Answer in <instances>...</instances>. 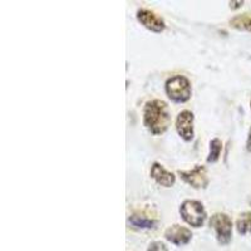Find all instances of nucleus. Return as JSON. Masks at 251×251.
<instances>
[{
  "mask_svg": "<svg viewBox=\"0 0 251 251\" xmlns=\"http://www.w3.org/2000/svg\"><path fill=\"white\" fill-rule=\"evenodd\" d=\"M171 116H170L169 107L163 100H153L146 103L143 109V125L152 134L158 136L167 131Z\"/></svg>",
  "mask_w": 251,
  "mask_h": 251,
  "instance_id": "f257e3e1",
  "label": "nucleus"
},
{
  "mask_svg": "<svg viewBox=\"0 0 251 251\" xmlns=\"http://www.w3.org/2000/svg\"><path fill=\"white\" fill-rule=\"evenodd\" d=\"M167 96L176 103H183L191 97V84L183 75H175L166 82Z\"/></svg>",
  "mask_w": 251,
  "mask_h": 251,
  "instance_id": "f03ea898",
  "label": "nucleus"
},
{
  "mask_svg": "<svg viewBox=\"0 0 251 251\" xmlns=\"http://www.w3.org/2000/svg\"><path fill=\"white\" fill-rule=\"evenodd\" d=\"M180 212L186 223L194 227H201L207 216L202 203L196 200H186L181 205Z\"/></svg>",
  "mask_w": 251,
  "mask_h": 251,
  "instance_id": "7ed1b4c3",
  "label": "nucleus"
},
{
  "mask_svg": "<svg viewBox=\"0 0 251 251\" xmlns=\"http://www.w3.org/2000/svg\"><path fill=\"white\" fill-rule=\"evenodd\" d=\"M210 226L216 234V239L220 244L227 245L232 237V221L226 214L217 212L211 216Z\"/></svg>",
  "mask_w": 251,
  "mask_h": 251,
  "instance_id": "20e7f679",
  "label": "nucleus"
},
{
  "mask_svg": "<svg viewBox=\"0 0 251 251\" xmlns=\"http://www.w3.org/2000/svg\"><path fill=\"white\" fill-rule=\"evenodd\" d=\"M183 181L194 188H206L208 185V177L203 166H196L191 171L178 172Z\"/></svg>",
  "mask_w": 251,
  "mask_h": 251,
  "instance_id": "39448f33",
  "label": "nucleus"
},
{
  "mask_svg": "<svg viewBox=\"0 0 251 251\" xmlns=\"http://www.w3.org/2000/svg\"><path fill=\"white\" fill-rule=\"evenodd\" d=\"M137 19L145 28L154 33H161L165 30L166 24L160 15L154 14L151 10L147 9H140L137 12Z\"/></svg>",
  "mask_w": 251,
  "mask_h": 251,
  "instance_id": "423d86ee",
  "label": "nucleus"
},
{
  "mask_svg": "<svg viewBox=\"0 0 251 251\" xmlns=\"http://www.w3.org/2000/svg\"><path fill=\"white\" fill-rule=\"evenodd\" d=\"M177 133L185 141L194 138V114L190 111H182L176 120Z\"/></svg>",
  "mask_w": 251,
  "mask_h": 251,
  "instance_id": "0eeeda50",
  "label": "nucleus"
},
{
  "mask_svg": "<svg viewBox=\"0 0 251 251\" xmlns=\"http://www.w3.org/2000/svg\"><path fill=\"white\" fill-rule=\"evenodd\" d=\"M166 240H169L170 243L175 244V245H185L191 240L192 234L187 227L181 225H172L165 231Z\"/></svg>",
  "mask_w": 251,
  "mask_h": 251,
  "instance_id": "6e6552de",
  "label": "nucleus"
},
{
  "mask_svg": "<svg viewBox=\"0 0 251 251\" xmlns=\"http://www.w3.org/2000/svg\"><path fill=\"white\" fill-rule=\"evenodd\" d=\"M151 177L156 181L158 185L163 186V187H171L175 185L176 177L172 172H169L160 163H153L151 169Z\"/></svg>",
  "mask_w": 251,
  "mask_h": 251,
  "instance_id": "1a4fd4ad",
  "label": "nucleus"
},
{
  "mask_svg": "<svg viewBox=\"0 0 251 251\" xmlns=\"http://www.w3.org/2000/svg\"><path fill=\"white\" fill-rule=\"evenodd\" d=\"M128 223L137 228H153L156 226L154 220L145 216H140V215H132V216H129Z\"/></svg>",
  "mask_w": 251,
  "mask_h": 251,
  "instance_id": "9d476101",
  "label": "nucleus"
},
{
  "mask_svg": "<svg viewBox=\"0 0 251 251\" xmlns=\"http://www.w3.org/2000/svg\"><path fill=\"white\" fill-rule=\"evenodd\" d=\"M237 232L240 235L251 234V212H243L236 221Z\"/></svg>",
  "mask_w": 251,
  "mask_h": 251,
  "instance_id": "9b49d317",
  "label": "nucleus"
},
{
  "mask_svg": "<svg viewBox=\"0 0 251 251\" xmlns=\"http://www.w3.org/2000/svg\"><path fill=\"white\" fill-rule=\"evenodd\" d=\"M231 26L240 30H248L251 33V18L248 15H236L231 19Z\"/></svg>",
  "mask_w": 251,
  "mask_h": 251,
  "instance_id": "f8f14e48",
  "label": "nucleus"
},
{
  "mask_svg": "<svg viewBox=\"0 0 251 251\" xmlns=\"http://www.w3.org/2000/svg\"><path fill=\"white\" fill-rule=\"evenodd\" d=\"M221 149H223V145H221V141L219 138H214V140L210 142V154L207 157L208 162H216L219 160L220 153H221Z\"/></svg>",
  "mask_w": 251,
  "mask_h": 251,
  "instance_id": "ddd939ff",
  "label": "nucleus"
},
{
  "mask_svg": "<svg viewBox=\"0 0 251 251\" xmlns=\"http://www.w3.org/2000/svg\"><path fill=\"white\" fill-rule=\"evenodd\" d=\"M147 251H169V250H167L165 244L161 243V241H153V243L150 244Z\"/></svg>",
  "mask_w": 251,
  "mask_h": 251,
  "instance_id": "4468645a",
  "label": "nucleus"
},
{
  "mask_svg": "<svg viewBox=\"0 0 251 251\" xmlns=\"http://www.w3.org/2000/svg\"><path fill=\"white\" fill-rule=\"evenodd\" d=\"M246 150H248V152H250L251 153V128L250 131H249V137H248V141H246Z\"/></svg>",
  "mask_w": 251,
  "mask_h": 251,
  "instance_id": "2eb2a0df",
  "label": "nucleus"
},
{
  "mask_svg": "<svg viewBox=\"0 0 251 251\" xmlns=\"http://www.w3.org/2000/svg\"><path fill=\"white\" fill-rule=\"evenodd\" d=\"M230 4H236V5H232V8L236 9V8H240V6L243 5L244 1H231V3H230Z\"/></svg>",
  "mask_w": 251,
  "mask_h": 251,
  "instance_id": "dca6fc26",
  "label": "nucleus"
},
{
  "mask_svg": "<svg viewBox=\"0 0 251 251\" xmlns=\"http://www.w3.org/2000/svg\"><path fill=\"white\" fill-rule=\"evenodd\" d=\"M250 107H251V102H250Z\"/></svg>",
  "mask_w": 251,
  "mask_h": 251,
  "instance_id": "f3484780",
  "label": "nucleus"
}]
</instances>
